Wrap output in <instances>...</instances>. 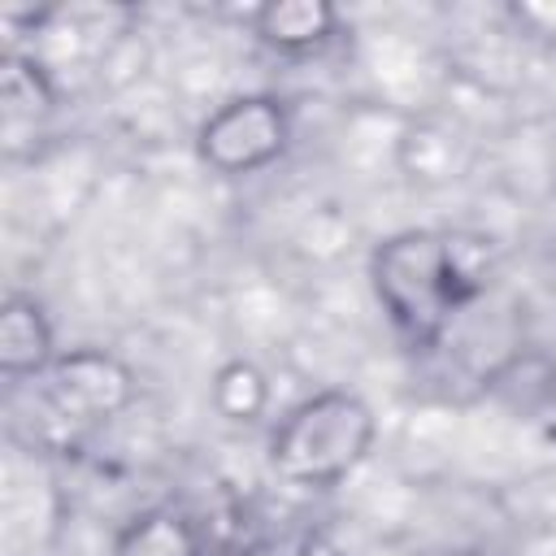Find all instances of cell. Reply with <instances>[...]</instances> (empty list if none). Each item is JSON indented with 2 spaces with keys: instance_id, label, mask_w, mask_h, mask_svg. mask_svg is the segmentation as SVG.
Returning a JSON list of instances; mask_svg holds the SVG:
<instances>
[{
  "instance_id": "obj_8",
  "label": "cell",
  "mask_w": 556,
  "mask_h": 556,
  "mask_svg": "<svg viewBox=\"0 0 556 556\" xmlns=\"http://www.w3.org/2000/svg\"><path fill=\"white\" fill-rule=\"evenodd\" d=\"M265 400H269V387L261 378L256 365L248 361H230L217 378H213V404L226 421H252L265 413Z\"/></svg>"
},
{
  "instance_id": "obj_6",
  "label": "cell",
  "mask_w": 556,
  "mask_h": 556,
  "mask_svg": "<svg viewBox=\"0 0 556 556\" xmlns=\"http://www.w3.org/2000/svg\"><path fill=\"white\" fill-rule=\"evenodd\" d=\"M56 361L52 326L26 295H9L0 308V369L9 378H39Z\"/></svg>"
},
{
  "instance_id": "obj_2",
  "label": "cell",
  "mask_w": 556,
  "mask_h": 556,
  "mask_svg": "<svg viewBox=\"0 0 556 556\" xmlns=\"http://www.w3.org/2000/svg\"><path fill=\"white\" fill-rule=\"evenodd\" d=\"M374 447V413L352 391H317L300 400L269 439V465L295 486H334Z\"/></svg>"
},
{
  "instance_id": "obj_1",
  "label": "cell",
  "mask_w": 556,
  "mask_h": 556,
  "mask_svg": "<svg viewBox=\"0 0 556 556\" xmlns=\"http://www.w3.org/2000/svg\"><path fill=\"white\" fill-rule=\"evenodd\" d=\"M369 282L391 330L408 348H434L473 291L456 243L439 230H400L382 239L369 261Z\"/></svg>"
},
{
  "instance_id": "obj_7",
  "label": "cell",
  "mask_w": 556,
  "mask_h": 556,
  "mask_svg": "<svg viewBox=\"0 0 556 556\" xmlns=\"http://www.w3.org/2000/svg\"><path fill=\"white\" fill-rule=\"evenodd\" d=\"M52 109V91H48V78L39 74V65H26L17 56H9V70H4V135L13 139L22 117L35 126L39 117H48Z\"/></svg>"
},
{
  "instance_id": "obj_3",
  "label": "cell",
  "mask_w": 556,
  "mask_h": 556,
  "mask_svg": "<svg viewBox=\"0 0 556 556\" xmlns=\"http://www.w3.org/2000/svg\"><path fill=\"white\" fill-rule=\"evenodd\" d=\"M291 117L278 96L252 91L217 104L195 130V156L217 178H248L287 152Z\"/></svg>"
},
{
  "instance_id": "obj_5",
  "label": "cell",
  "mask_w": 556,
  "mask_h": 556,
  "mask_svg": "<svg viewBox=\"0 0 556 556\" xmlns=\"http://www.w3.org/2000/svg\"><path fill=\"white\" fill-rule=\"evenodd\" d=\"M334 30L339 13L326 0H269L252 13V35L282 56L317 52L334 39Z\"/></svg>"
},
{
  "instance_id": "obj_4",
  "label": "cell",
  "mask_w": 556,
  "mask_h": 556,
  "mask_svg": "<svg viewBox=\"0 0 556 556\" xmlns=\"http://www.w3.org/2000/svg\"><path fill=\"white\" fill-rule=\"evenodd\" d=\"M135 400V378L130 369L100 352V348H78L56 356L39 374V404L61 421L70 434H83L109 417H117Z\"/></svg>"
}]
</instances>
